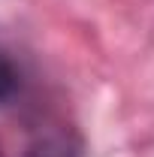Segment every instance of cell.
I'll list each match as a JSON object with an SVG mask.
<instances>
[{
	"label": "cell",
	"instance_id": "obj_2",
	"mask_svg": "<svg viewBox=\"0 0 154 157\" xmlns=\"http://www.w3.org/2000/svg\"><path fill=\"white\" fill-rule=\"evenodd\" d=\"M9 85H12V73H9V63L0 58V97L9 91Z\"/></svg>",
	"mask_w": 154,
	"mask_h": 157
},
{
	"label": "cell",
	"instance_id": "obj_1",
	"mask_svg": "<svg viewBox=\"0 0 154 157\" xmlns=\"http://www.w3.org/2000/svg\"><path fill=\"white\" fill-rule=\"evenodd\" d=\"M24 157H79V148L60 133H52V136L37 139Z\"/></svg>",
	"mask_w": 154,
	"mask_h": 157
}]
</instances>
